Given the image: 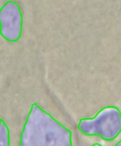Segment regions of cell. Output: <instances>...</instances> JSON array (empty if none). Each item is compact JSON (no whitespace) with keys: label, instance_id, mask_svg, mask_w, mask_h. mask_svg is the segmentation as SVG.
I'll list each match as a JSON object with an SVG mask.
<instances>
[{"label":"cell","instance_id":"1","mask_svg":"<svg viewBox=\"0 0 121 146\" xmlns=\"http://www.w3.org/2000/svg\"><path fill=\"white\" fill-rule=\"evenodd\" d=\"M20 145L72 146V132L34 103L21 134Z\"/></svg>","mask_w":121,"mask_h":146},{"label":"cell","instance_id":"2","mask_svg":"<svg viewBox=\"0 0 121 146\" xmlns=\"http://www.w3.org/2000/svg\"><path fill=\"white\" fill-rule=\"evenodd\" d=\"M78 128L85 135H98L104 141L116 139L121 133V113L116 106L102 108L92 118H82Z\"/></svg>","mask_w":121,"mask_h":146},{"label":"cell","instance_id":"3","mask_svg":"<svg viewBox=\"0 0 121 146\" xmlns=\"http://www.w3.org/2000/svg\"><path fill=\"white\" fill-rule=\"evenodd\" d=\"M23 15L18 4L7 1L0 9V34L10 42H16L21 36Z\"/></svg>","mask_w":121,"mask_h":146},{"label":"cell","instance_id":"4","mask_svg":"<svg viewBox=\"0 0 121 146\" xmlns=\"http://www.w3.org/2000/svg\"><path fill=\"white\" fill-rule=\"evenodd\" d=\"M9 145V130L5 122L2 119H0V146Z\"/></svg>","mask_w":121,"mask_h":146},{"label":"cell","instance_id":"5","mask_svg":"<svg viewBox=\"0 0 121 146\" xmlns=\"http://www.w3.org/2000/svg\"><path fill=\"white\" fill-rule=\"evenodd\" d=\"M116 146H121V140L120 141H119L118 143H116Z\"/></svg>","mask_w":121,"mask_h":146},{"label":"cell","instance_id":"6","mask_svg":"<svg viewBox=\"0 0 121 146\" xmlns=\"http://www.w3.org/2000/svg\"><path fill=\"white\" fill-rule=\"evenodd\" d=\"M94 145H99V146H101V144H99V143H95V144H93V146Z\"/></svg>","mask_w":121,"mask_h":146}]
</instances>
